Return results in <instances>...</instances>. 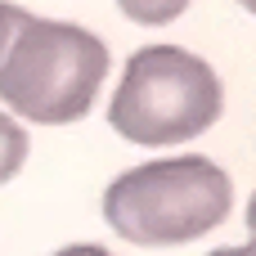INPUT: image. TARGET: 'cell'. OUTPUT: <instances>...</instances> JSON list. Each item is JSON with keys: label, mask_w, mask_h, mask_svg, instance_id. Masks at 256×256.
<instances>
[{"label": "cell", "mask_w": 256, "mask_h": 256, "mask_svg": "<svg viewBox=\"0 0 256 256\" xmlns=\"http://www.w3.org/2000/svg\"><path fill=\"white\" fill-rule=\"evenodd\" d=\"M108 76V45L54 18H27L0 54V104L36 126H68L90 112Z\"/></svg>", "instance_id": "6da1fadb"}, {"label": "cell", "mask_w": 256, "mask_h": 256, "mask_svg": "<svg viewBox=\"0 0 256 256\" xmlns=\"http://www.w3.org/2000/svg\"><path fill=\"white\" fill-rule=\"evenodd\" d=\"M234 207L230 176L207 158L144 162L104 194L108 225L135 248H180L212 234Z\"/></svg>", "instance_id": "7a4b0ae2"}, {"label": "cell", "mask_w": 256, "mask_h": 256, "mask_svg": "<svg viewBox=\"0 0 256 256\" xmlns=\"http://www.w3.org/2000/svg\"><path fill=\"white\" fill-rule=\"evenodd\" d=\"M225 90L212 63L180 45H148L126 63V76L108 104V122L122 140L158 148L198 140L220 117Z\"/></svg>", "instance_id": "3957f363"}, {"label": "cell", "mask_w": 256, "mask_h": 256, "mask_svg": "<svg viewBox=\"0 0 256 256\" xmlns=\"http://www.w3.org/2000/svg\"><path fill=\"white\" fill-rule=\"evenodd\" d=\"M22 162H27V130L9 112H0V184L14 180L22 171Z\"/></svg>", "instance_id": "277c9868"}, {"label": "cell", "mask_w": 256, "mask_h": 256, "mask_svg": "<svg viewBox=\"0 0 256 256\" xmlns=\"http://www.w3.org/2000/svg\"><path fill=\"white\" fill-rule=\"evenodd\" d=\"M117 4H122V14H126L130 22H144V27L176 22V18L189 9V0H117Z\"/></svg>", "instance_id": "5b68a950"}, {"label": "cell", "mask_w": 256, "mask_h": 256, "mask_svg": "<svg viewBox=\"0 0 256 256\" xmlns=\"http://www.w3.org/2000/svg\"><path fill=\"white\" fill-rule=\"evenodd\" d=\"M27 18H32V14H22V9H14L9 0H0V54L9 50V40L18 36V27H22Z\"/></svg>", "instance_id": "8992f818"}, {"label": "cell", "mask_w": 256, "mask_h": 256, "mask_svg": "<svg viewBox=\"0 0 256 256\" xmlns=\"http://www.w3.org/2000/svg\"><path fill=\"white\" fill-rule=\"evenodd\" d=\"M54 256H112V252H104L94 243H72V248H63V252H54Z\"/></svg>", "instance_id": "52a82bcc"}, {"label": "cell", "mask_w": 256, "mask_h": 256, "mask_svg": "<svg viewBox=\"0 0 256 256\" xmlns=\"http://www.w3.org/2000/svg\"><path fill=\"white\" fill-rule=\"evenodd\" d=\"M212 256H256V238L248 248H220V252H212Z\"/></svg>", "instance_id": "ba28073f"}, {"label": "cell", "mask_w": 256, "mask_h": 256, "mask_svg": "<svg viewBox=\"0 0 256 256\" xmlns=\"http://www.w3.org/2000/svg\"><path fill=\"white\" fill-rule=\"evenodd\" d=\"M248 230H252V238H256V194H252V202H248Z\"/></svg>", "instance_id": "9c48e42d"}, {"label": "cell", "mask_w": 256, "mask_h": 256, "mask_svg": "<svg viewBox=\"0 0 256 256\" xmlns=\"http://www.w3.org/2000/svg\"><path fill=\"white\" fill-rule=\"evenodd\" d=\"M238 4H243V9H248V14H256V0H238Z\"/></svg>", "instance_id": "30bf717a"}]
</instances>
